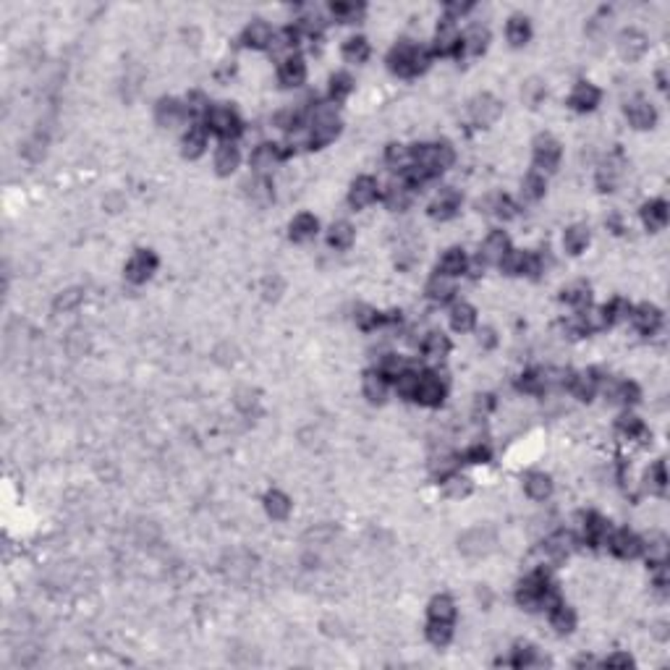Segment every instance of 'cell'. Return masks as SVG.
I'll list each match as a JSON object with an SVG mask.
<instances>
[{"label":"cell","mask_w":670,"mask_h":670,"mask_svg":"<svg viewBox=\"0 0 670 670\" xmlns=\"http://www.w3.org/2000/svg\"><path fill=\"white\" fill-rule=\"evenodd\" d=\"M660 322H662L660 309L652 307V304H641V307L634 309V325H636L644 335H652V333L660 328Z\"/></svg>","instance_id":"cell-21"},{"label":"cell","mask_w":670,"mask_h":670,"mask_svg":"<svg viewBox=\"0 0 670 670\" xmlns=\"http://www.w3.org/2000/svg\"><path fill=\"white\" fill-rule=\"evenodd\" d=\"M272 29H270L268 21H252L247 29H244V45L247 48H254V50H262V48H270V42H272Z\"/></svg>","instance_id":"cell-14"},{"label":"cell","mask_w":670,"mask_h":670,"mask_svg":"<svg viewBox=\"0 0 670 670\" xmlns=\"http://www.w3.org/2000/svg\"><path fill=\"white\" fill-rule=\"evenodd\" d=\"M307 79V66L301 58H289V61L280 66V84L286 87H299Z\"/></svg>","instance_id":"cell-25"},{"label":"cell","mask_w":670,"mask_h":670,"mask_svg":"<svg viewBox=\"0 0 670 670\" xmlns=\"http://www.w3.org/2000/svg\"><path fill=\"white\" fill-rule=\"evenodd\" d=\"M317 233V217L309 212H301L291 220V238L293 241H309Z\"/></svg>","instance_id":"cell-23"},{"label":"cell","mask_w":670,"mask_h":670,"mask_svg":"<svg viewBox=\"0 0 670 670\" xmlns=\"http://www.w3.org/2000/svg\"><path fill=\"white\" fill-rule=\"evenodd\" d=\"M184 155L186 157H199L202 152H205L207 147V134L205 129H199V126H194V129H189L184 134Z\"/></svg>","instance_id":"cell-34"},{"label":"cell","mask_w":670,"mask_h":670,"mask_svg":"<svg viewBox=\"0 0 670 670\" xmlns=\"http://www.w3.org/2000/svg\"><path fill=\"white\" fill-rule=\"evenodd\" d=\"M644 52H647V37L641 31L629 29L620 34V55L626 61H639Z\"/></svg>","instance_id":"cell-18"},{"label":"cell","mask_w":670,"mask_h":670,"mask_svg":"<svg viewBox=\"0 0 670 670\" xmlns=\"http://www.w3.org/2000/svg\"><path fill=\"white\" fill-rule=\"evenodd\" d=\"M508 252H511V249H508V236H505L503 231H493V233L485 238V244H482L479 259H485V262H497V265H500V259H503Z\"/></svg>","instance_id":"cell-16"},{"label":"cell","mask_w":670,"mask_h":670,"mask_svg":"<svg viewBox=\"0 0 670 670\" xmlns=\"http://www.w3.org/2000/svg\"><path fill=\"white\" fill-rule=\"evenodd\" d=\"M521 194H524L526 202H537L545 196V178L539 173H529L521 184Z\"/></svg>","instance_id":"cell-44"},{"label":"cell","mask_w":670,"mask_h":670,"mask_svg":"<svg viewBox=\"0 0 670 670\" xmlns=\"http://www.w3.org/2000/svg\"><path fill=\"white\" fill-rule=\"evenodd\" d=\"M275 124H278L280 129H296V124H299V113H293V110L278 113L275 115Z\"/></svg>","instance_id":"cell-60"},{"label":"cell","mask_w":670,"mask_h":670,"mask_svg":"<svg viewBox=\"0 0 670 670\" xmlns=\"http://www.w3.org/2000/svg\"><path fill=\"white\" fill-rule=\"evenodd\" d=\"M472 493V482L466 476H448L445 482V495L448 497H466Z\"/></svg>","instance_id":"cell-52"},{"label":"cell","mask_w":670,"mask_h":670,"mask_svg":"<svg viewBox=\"0 0 670 670\" xmlns=\"http://www.w3.org/2000/svg\"><path fill=\"white\" fill-rule=\"evenodd\" d=\"M448 349H451V343H448V338H445L443 333H430V335L424 338V354H427L430 359H443L445 354H448Z\"/></svg>","instance_id":"cell-45"},{"label":"cell","mask_w":670,"mask_h":670,"mask_svg":"<svg viewBox=\"0 0 670 670\" xmlns=\"http://www.w3.org/2000/svg\"><path fill=\"white\" fill-rule=\"evenodd\" d=\"M550 620H553V629H558L560 634H571L574 626H576L574 610L568 608V605H563V602H558V605L550 608Z\"/></svg>","instance_id":"cell-32"},{"label":"cell","mask_w":670,"mask_h":670,"mask_svg":"<svg viewBox=\"0 0 670 670\" xmlns=\"http://www.w3.org/2000/svg\"><path fill=\"white\" fill-rule=\"evenodd\" d=\"M505 34H508V40L514 42V45H524V42L529 40V34H532L529 19H524V16H511Z\"/></svg>","instance_id":"cell-43"},{"label":"cell","mask_w":670,"mask_h":670,"mask_svg":"<svg viewBox=\"0 0 670 670\" xmlns=\"http://www.w3.org/2000/svg\"><path fill=\"white\" fill-rule=\"evenodd\" d=\"M409 196H412V186L401 181V184H391V189L385 191V202L391 210H403L409 205Z\"/></svg>","instance_id":"cell-40"},{"label":"cell","mask_w":670,"mask_h":670,"mask_svg":"<svg viewBox=\"0 0 670 670\" xmlns=\"http://www.w3.org/2000/svg\"><path fill=\"white\" fill-rule=\"evenodd\" d=\"M351 89H354V82H351L349 73H335L330 82V97L335 100V103H340V100H346L351 94Z\"/></svg>","instance_id":"cell-48"},{"label":"cell","mask_w":670,"mask_h":670,"mask_svg":"<svg viewBox=\"0 0 670 670\" xmlns=\"http://www.w3.org/2000/svg\"><path fill=\"white\" fill-rule=\"evenodd\" d=\"M626 115H629L634 129H652L655 121H657V113H655V108H652L647 100H634V103H629Z\"/></svg>","instance_id":"cell-17"},{"label":"cell","mask_w":670,"mask_h":670,"mask_svg":"<svg viewBox=\"0 0 670 670\" xmlns=\"http://www.w3.org/2000/svg\"><path fill=\"white\" fill-rule=\"evenodd\" d=\"M249 199L259 207L270 205V199H272V186H270V181H265V178L252 181V184H249Z\"/></svg>","instance_id":"cell-47"},{"label":"cell","mask_w":670,"mask_h":670,"mask_svg":"<svg viewBox=\"0 0 670 670\" xmlns=\"http://www.w3.org/2000/svg\"><path fill=\"white\" fill-rule=\"evenodd\" d=\"M532 662H534V650H532V647H518V650H516L514 665L521 668V665H532Z\"/></svg>","instance_id":"cell-61"},{"label":"cell","mask_w":670,"mask_h":670,"mask_svg":"<svg viewBox=\"0 0 670 670\" xmlns=\"http://www.w3.org/2000/svg\"><path fill=\"white\" fill-rule=\"evenodd\" d=\"M560 299L574 304V307H584L589 301V286L587 283H574V286L563 289V296H560Z\"/></svg>","instance_id":"cell-49"},{"label":"cell","mask_w":670,"mask_h":670,"mask_svg":"<svg viewBox=\"0 0 670 670\" xmlns=\"http://www.w3.org/2000/svg\"><path fill=\"white\" fill-rule=\"evenodd\" d=\"M414 398L419 403H424V406H440L445 398V385L437 380V374H422Z\"/></svg>","instance_id":"cell-8"},{"label":"cell","mask_w":670,"mask_h":670,"mask_svg":"<svg viewBox=\"0 0 670 670\" xmlns=\"http://www.w3.org/2000/svg\"><path fill=\"white\" fill-rule=\"evenodd\" d=\"M602 309H605V317H608V325H610V322H618L629 314V304L623 299H616L610 307H602Z\"/></svg>","instance_id":"cell-56"},{"label":"cell","mask_w":670,"mask_h":670,"mask_svg":"<svg viewBox=\"0 0 670 670\" xmlns=\"http://www.w3.org/2000/svg\"><path fill=\"white\" fill-rule=\"evenodd\" d=\"M584 534H587V539L592 542V545L605 542V537H608V524H605V518L597 514H589L587 524H584Z\"/></svg>","instance_id":"cell-39"},{"label":"cell","mask_w":670,"mask_h":670,"mask_svg":"<svg viewBox=\"0 0 670 670\" xmlns=\"http://www.w3.org/2000/svg\"><path fill=\"white\" fill-rule=\"evenodd\" d=\"M610 550L618 558H636L641 553V539L636 534H631L629 529L616 532L610 537Z\"/></svg>","instance_id":"cell-15"},{"label":"cell","mask_w":670,"mask_h":670,"mask_svg":"<svg viewBox=\"0 0 670 670\" xmlns=\"http://www.w3.org/2000/svg\"><path fill=\"white\" fill-rule=\"evenodd\" d=\"M280 160V150L278 145H270V142H265V145H259L254 152H252V166L257 168L259 173H265V170H270V168L275 166Z\"/></svg>","instance_id":"cell-26"},{"label":"cell","mask_w":670,"mask_h":670,"mask_svg":"<svg viewBox=\"0 0 670 670\" xmlns=\"http://www.w3.org/2000/svg\"><path fill=\"white\" fill-rule=\"evenodd\" d=\"M568 105H571L574 110H578V113L595 110V108L599 105V89L595 87V84H587V82L576 84L574 92H571V97H568Z\"/></svg>","instance_id":"cell-9"},{"label":"cell","mask_w":670,"mask_h":670,"mask_svg":"<svg viewBox=\"0 0 670 670\" xmlns=\"http://www.w3.org/2000/svg\"><path fill=\"white\" fill-rule=\"evenodd\" d=\"M238 160H241V155H238V147L233 145H220L215 152V168L220 175H231L233 170L238 168Z\"/></svg>","instance_id":"cell-27"},{"label":"cell","mask_w":670,"mask_h":670,"mask_svg":"<svg viewBox=\"0 0 670 670\" xmlns=\"http://www.w3.org/2000/svg\"><path fill=\"white\" fill-rule=\"evenodd\" d=\"M343 58L349 63H364L370 58V45L364 37H351L346 45H343Z\"/></svg>","instance_id":"cell-38"},{"label":"cell","mask_w":670,"mask_h":670,"mask_svg":"<svg viewBox=\"0 0 670 670\" xmlns=\"http://www.w3.org/2000/svg\"><path fill=\"white\" fill-rule=\"evenodd\" d=\"M469 8H472L469 3H448V19L453 21L456 16H464V13H466Z\"/></svg>","instance_id":"cell-63"},{"label":"cell","mask_w":670,"mask_h":670,"mask_svg":"<svg viewBox=\"0 0 670 670\" xmlns=\"http://www.w3.org/2000/svg\"><path fill=\"white\" fill-rule=\"evenodd\" d=\"M474 322H476L474 307H469V304H456L453 309H451V325H453V330H458V333L472 330Z\"/></svg>","instance_id":"cell-33"},{"label":"cell","mask_w":670,"mask_h":670,"mask_svg":"<svg viewBox=\"0 0 670 670\" xmlns=\"http://www.w3.org/2000/svg\"><path fill=\"white\" fill-rule=\"evenodd\" d=\"M568 385H571V393H574L576 398H581V401H589V398L595 395V388H597V382H595L592 374H574V377L568 380Z\"/></svg>","instance_id":"cell-42"},{"label":"cell","mask_w":670,"mask_h":670,"mask_svg":"<svg viewBox=\"0 0 670 670\" xmlns=\"http://www.w3.org/2000/svg\"><path fill=\"white\" fill-rule=\"evenodd\" d=\"M493 547H495V532L490 526H474V529L464 532L461 539H458V550L469 558L487 555Z\"/></svg>","instance_id":"cell-3"},{"label":"cell","mask_w":670,"mask_h":670,"mask_svg":"<svg viewBox=\"0 0 670 670\" xmlns=\"http://www.w3.org/2000/svg\"><path fill=\"white\" fill-rule=\"evenodd\" d=\"M385 393H388V380L380 370L377 372H367L364 374V395L372 403H382L385 401Z\"/></svg>","instance_id":"cell-24"},{"label":"cell","mask_w":670,"mask_h":670,"mask_svg":"<svg viewBox=\"0 0 670 670\" xmlns=\"http://www.w3.org/2000/svg\"><path fill=\"white\" fill-rule=\"evenodd\" d=\"M456 293V286H453V278H448V275H432L430 278V283H427V296L432 301H448L451 296Z\"/></svg>","instance_id":"cell-30"},{"label":"cell","mask_w":670,"mask_h":670,"mask_svg":"<svg viewBox=\"0 0 670 670\" xmlns=\"http://www.w3.org/2000/svg\"><path fill=\"white\" fill-rule=\"evenodd\" d=\"M472 115L479 126H490L497 121L500 115V103H497L493 94H479L474 103H472Z\"/></svg>","instance_id":"cell-13"},{"label":"cell","mask_w":670,"mask_h":670,"mask_svg":"<svg viewBox=\"0 0 670 670\" xmlns=\"http://www.w3.org/2000/svg\"><path fill=\"white\" fill-rule=\"evenodd\" d=\"M388 63H391V71H395L398 76H416L427 68L430 52L416 50L412 42H398L388 55Z\"/></svg>","instance_id":"cell-1"},{"label":"cell","mask_w":670,"mask_h":670,"mask_svg":"<svg viewBox=\"0 0 670 670\" xmlns=\"http://www.w3.org/2000/svg\"><path fill=\"white\" fill-rule=\"evenodd\" d=\"M388 163L391 166H395V168H403L409 160H412V150L409 147H403V145H391L388 147Z\"/></svg>","instance_id":"cell-54"},{"label":"cell","mask_w":670,"mask_h":670,"mask_svg":"<svg viewBox=\"0 0 670 670\" xmlns=\"http://www.w3.org/2000/svg\"><path fill=\"white\" fill-rule=\"evenodd\" d=\"M608 665H618V668H629V665H634V660H631L629 655H613V657H608Z\"/></svg>","instance_id":"cell-64"},{"label":"cell","mask_w":670,"mask_h":670,"mask_svg":"<svg viewBox=\"0 0 670 670\" xmlns=\"http://www.w3.org/2000/svg\"><path fill=\"white\" fill-rule=\"evenodd\" d=\"M412 157L416 160V168H422L430 178L443 173L445 168H451L456 160L451 145H419L412 150Z\"/></svg>","instance_id":"cell-2"},{"label":"cell","mask_w":670,"mask_h":670,"mask_svg":"<svg viewBox=\"0 0 670 670\" xmlns=\"http://www.w3.org/2000/svg\"><path fill=\"white\" fill-rule=\"evenodd\" d=\"M451 636H453V629H451V623L430 620V626H427V639L432 641L435 647H445V644L451 641Z\"/></svg>","instance_id":"cell-46"},{"label":"cell","mask_w":670,"mask_h":670,"mask_svg":"<svg viewBox=\"0 0 670 670\" xmlns=\"http://www.w3.org/2000/svg\"><path fill=\"white\" fill-rule=\"evenodd\" d=\"M207 126H210V131H215L217 136H226V139H231V136H236L241 131L238 115L231 108H226V105H215V108L207 110Z\"/></svg>","instance_id":"cell-5"},{"label":"cell","mask_w":670,"mask_h":670,"mask_svg":"<svg viewBox=\"0 0 670 670\" xmlns=\"http://www.w3.org/2000/svg\"><path fill=\"white\" fill-rule=\"evenodd\" d=\"M456 618V608H453V599L440 595L430 602V620H440V623H453Z\"/></svg>","instance_id":"cell-35"},{"label":"cell","mask_w":670,"mask_h":670,"mask_svg":"<svg viewBox=\"0 0 670 670\" xmlns=\"http://www.w3.org/2000/svg\"><path fill=\"white\" fill-rule=\"evenodd\" d=\"M419 374L412 370H403L395 374V391H398V395H403V398H414L416 395V388H419Z\"/></svg>","instance_id":"cell-41"},{"label":"cell","mask_w":670,"mask_h":670,"mask_svg":"<svg viewBox=\"0 0 670 670\" xmlns=\"http://www.w3.org/2000/svg\"><path fill=\"white\" fill-rule=\"evenodd\" d=\"M466 458H469L472 464H485L487 458H490V451H487L485 445H474V448L466 453Z\"/></svg>","instance_id":"cell-62"},{"label":"cell","mask_w":670,"mask_h":670,"mask_svg":"<svg viewBox=\"0 0 670 670\" xmlns=\"http://www.w3.org/2000/svg\"><path fill=\"white\" fill-rule=\"evenodd\" d=\"M571 542H574V539H571V534H563V532H560V534H555V537H550V539H547L545 550L553 558H566L568 550H571Z\"/></svg>","instance_id":"cell-51"},{"label":"cell","mask_w":670,"mask_h":670,"mask_svg":"<svg viewBox=\"0 0 670 670\" xmlns=\"http://www.w3.org/2000/svg\"><path fill=\"white\" fill-rule=\"evenodd\" d=\"M526 495L534 497V500H547L553 495V479L542 472H534V474L526 476Z\"/></svg>","instance_id":"cell-28"},{"label":"cell","mask_w":670,"mask_h":670,"mask_svg":"<svg viewBox=\"0 0 670 670\" xmlns=\"http://www.w3.org/2000/svg\"><path fill=\"white\" fill-rule=\"evenodd\" d=\"M155 270H157L155 254L147 252V249H139L134 257L129 259V265H126V278L131 280V283H147V280L152 278Z\"/></svg>","instance_id":"cell-6"},{"label":"cell","mask_w":670,"mask_h":670,"mask_svg":"<svg viewBox=\"0 0 670 670\" xmlns=\"http://www.w3.org/2000/svg\"><path fill=\"white\" fill-rule=\"evenodd\" d=\"M524 259L526 252H508L503 259H500V268L508 275H524Z\"/></svg>","instance_id":"cell-50"},{"label":"cell","mask_w":670,"mask_h":670,"mask_svg":"<svg viewBox=\"0 0 670 670\" xmlns=\"http://www.w3.org/2000/svg\"><path fill=\"white\" fill-rule=\"evenodd\" d=\"M340 131V121L333 108H317L314 121H312V147H325Z\"/></svg>","instance_id":"cell-4"},{"label":"cell","mask_w":670,"mask_h":670,"mask_svg":"<svg viewBox=\"0 0 670 670\" xmlns=\"http://www.w3.org/2000/svg\"><path fill=\"white\" fill-rule=\"evenodd\" d=\"M534 163L542 170H555L560 163V145L550 134H542L534 139Z\"/></svg>","instance_id":"cell-7"},{"label":"cell","mask_w":670,"mask_h":670,"mask_svg":"<svg viewBox=\"0 0 670 670\" xmlns=\"http://www.w3.org/2000/svg\"><path fill=\"white\" fill-rule=\"evenodd\" d=\"M650 482H652V487L657 490V493H665V464L662 461H657V464L652 466V472H650Z\"/></svg>","instance_id":"cell-58"},{"label":"cell","mask_w":670,"mask_h":670,"mask_svg":"<svg viewBox=\"0 0 670 670\" xmlns=\"http://www.w3.org/2000/svg\"><path fill=\"white\" fill-rule=\"evenodd\" d=\"M330 10L333 16H338L340 21H351L361 13V6H356V3H333Z\"/></svg>","instance_id":"cell-55"},{"label":"cell","mask_w":670,"mask_h":670,"mask_svg":"<svg viewBox=\"0 0 670 670\" xmlns=\"http://www.w3.org/2000/svg\"><path fill=\"white\" fill-rule=\"evenodd\" d=\"M620 430L629 435V437H641V435H644V424H641L636 416H623V419H620Z\"/></svg>","instance_id":"cell-57"},{"label":"cell","mask_w":670,"mask_h":670,"mask_svg":"<svg viewBox=\"0 0 670 670\" xmlns=\"http://www.w3.org/2000/svg\"><path fill=\"white\" fill-rule=\"evenodd\" d=\"M563 244H566V252H571V254L584 252V249H587V244H589V228L587 226H571L566 231Z\"/></svg>","instance_id":"cell-37"},{"label":"cell","mask_w":670,"mask_h":670,"mask_svg":"<svg viewBox=\"0 0 670 670\" xmlns=\"http://www.w3.org/2000/svg\"><path fill=\"white\" fill-rule=\"evenodd\" d=\"M328 244L333 249H349L354 244V228L351 223L340 220V223H333L330 233H328Z\"/></svg>","instance_id":"cell-36"},{"label":"cell","mask_w":670,"mask_h":670,"mask_svg":"<svg viewBox=\"0 0 670 670\" xmlns=\"http://www.w3.org/2000/svg\"><path fill=\"white\" fill-rule=\"evenodd\" d=\"M458 45H461V37L456 31L453 21L448 19L437 27V37H435V50L445 55V52H458Z\"/></svg>","instance_id":"cell-22"},{"label":"cell","mask_w":670,"mask_h":670,"mask_svg":"<svg viewBox=\"0 0 670 670\" xmlns=\"http://www.w3.org/2000/svg\"><path fill=\"white\" fill-rule=\"evenodd\" d=\"M155 118H157V124H160V126H166V129H175V126L184 124L186 108L178 103V100H173V97H166V100H160V103H157Z\"/></svg>","instance_id":"cell-10"},{"label":"cell","mask_w":670,"mask_h":670,"mask_svg":"<svg viewBox=\"0 0 670 670\" xmlns=\"http://www.w3.org/2000/svg\"><path fill=\"white\" fill-rule=\"evenodd\" d=\"M466 272V254L461 249H448L440 259V275H448V278H456Z\"/></svg>","instance_id":"cell-31"},{"label":"cell","mask_w":670,"mask_h":670,"mask_svg":"<svg viewBox=\"0 0 670 670\" xmlns=\"http://www.w3.org/2000/svg\"><path fill=\"white\" fill-rule=\"evenodd\" d=\"M641 220H644V226L650 228V231H662L665 223H668V205H665L662 199L647 202V205L641 207Z\"/></svg>","instance_id":"cell-20"},{"label":"cell","mask_w":670,"mask_h":670,"mask_svg":"<svg viewBox=\"0 0 670 670\" xmlns=\"http://www.w3.org/2000/svg\"><path fill=\"white\" fill-rule=\"evenodd\" d=\"M349 199H351V205L356 207V210L372 205V202L377 199V181H374V178H370V175H361V178H356V181H354V186H351Z\"/></svg>","instance_id":"cell-12"},{"label":"cell","mask_w":670,"mask_h":670,"mask_svg":"<svg viewBox=\"0 0 670 670\" xmlns=\"http://www.w3.org/2000/svg\"><path fill=\"white\" fill-rule=\"evenodd\" d=\"M458 207H461V194L456 189H445V191L435 196V202L430 205V215L435 220H448V217L456 215Z\"/></svg>","instance_id":"cell-11"},{"label":"cell","mask_w":670,"mask_h":670,"mask_svg":"<svg viewBox=\"0 0 670 670\" xmlns=\"http://www.w3.org/2000/svg\"><path fill=\"white\" fill-rule=\"evenodd\" d=\"M79 304H82V291L71 289V291H66V293H61L52 307H55V312H71V309H76Z\"/></svg>","instance_id":"cell-53"},{"label":"cell","mask_w":670,"mask_h":670,"mask_svg":"<svg viewBox=\"0 0 670 670\" xmlns=\"http://www.w3.org/2000/svg\"><path fill=\"white\" fill-rule=\"evenodd\" d=\"M356 322H359L364 330H370V328H374V325H380L382 317L374 309H361L359 314H356Z\"/></svg>","instance_id":"cell-59"},{"label":"cell","mask_w":670,"mask_h":670,"mask_svg":"<svg viewBox=\"0 0 670 670\" xmlns=\"http://www.w3.org/2000/svg\"><path fill=\"white\" fill-rule=\"evenodd\" d=\"M265 511H268V516L270 518H275V521L289 518V514H291L289 495H283V493H278V490L268 493V495H265Z\"/></svg>","instance_id":"cell-29"},{"label":"cell","mask_w":670,"mask_h":670,"mask_svg":"<svg viewBox=\"0 0 670 670\" xmlns=\"http://www.w3.org/2000/svg\"><path fill=\"white\" fill-rule=\"evenodd\" d=\"M487 42H490V31H487L485 27H472V29L461 37L458 55H461V52H464V55H479V52H485Z\"/></svg>","instance_id":"cell-19"}]
</instances>
